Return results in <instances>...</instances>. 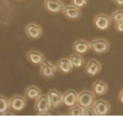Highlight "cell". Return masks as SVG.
Here are the masks:
<instances>
[{
  "label": "cell",
  "instance_id": "obj_15",
  "mask_svg": "<svg viewBox=\"0 0 123 116\" xmlns=\"http://www.w3.org/2000/svg\"><path fill=\"white\" fill-rule=\"evenodd\" d=\"M55 67L57 70L65 75L71 73L73 69L69 58H62L59 59L55 64Z\"/></svg>",
  "mask_w": 123,
  "mask_h": 116
},
{
  "label": "cell",
  "instance_id": "obj_8",
  "mask_svg": "<svg viewBox=\"0 0 123 116\" xmlns=\"http://www.w3.org/2000/svg\"><path fill=\"white\" fill-rule=\"evenodd\" d=\"M64 6V3L62 0H44L43 2L45 10L51 15L62 13Z\"/></svg>",
  "mask_w": 123,
  "mask_h": 116
},
{
  "label": "cell",
  "instance_id": "obj_6",
  "mask_svg": "<svg viewBox=\"0 0 123 116\" xmlns=\"http://www.w3.org/2000/svg\"><path fill=\"white\" fill-rule=\"evenodd\" d=\"M10 110L14 112H21L25 108L27 99L25 96L19 94H15L9 99Z\"/></svg>",
  "mask_w": 123,
  "mask_h": 116
},
{
  "label": "cell",
  "instance_id": "obj_9",
  "mask_svg": "<svg viewBox=\"0 0 123 116\" xmlns=\"http://www.w3.org/2000/svg\"><path fill=\"white\" fill-rule=\"evenodd\" d=\"M102 69L101 63L97 59L92 58L86 63L85 68V72L86 75L91 77L97 76L101 72Z\"/></svg>",
  "mask_w": 123,
  "mask_h": 116
},
{
  "label": "cell",
  "instance_id": "obj_12",
  "mask_svg": "<svg viewBox=\"0 0 123 116\" xmlns=\"http://www.w3.org/2000/svg\"><path fill=\"white\" fill-rule=\"evenodd\" d=\"M93 106L97 116H106L111 111V106L109 103L104 99L96 100Z\"/></svg>",
  "mask_w": 123,
  "mask_h": 116
},
{
  "label": "cell",
  "instance_id": "obj_27",
  "mask_svg": "<svg viewBox=\"0 0 123 116\" xmlns=\"http://www.w3.org/2000/svg\"><path fill=\"white\" fill-rule=\"evenodd\" d=\"M113 3L119 7L123 6V0H112Z\"/></svg>",
  "mask_w": 123,
  "mask_h": 116
},
{
  "label": "cell",
  "instance_id": "obj_10",
  "mask_svg": "<svg viewBox=\"0 0 123 116\" xmlns=\"http://www.w3.org/2000/svg\"><path fill=\"white\" fill-rule=\"evenodd\" d=\"M62 13L67 19L70 21L79 19L82 15L81 9L71 4L65 6Z\"/></svg>",
  "mask_w": 123,
  "mask_h": 116
},
{
  "label": "cell",
  "instance_id": "obj_23",
  "mask_svg": "<svg viewBox=\"0 0 123 116\" xmlns=\"http://www.w3.org/2000/svg\"><path fill=\"white\" fill-rule=\"evenodd\" d=\"M89 3V0H71V4L81 9L85 7Z\"/></svg>",
  "mask_w": 123,
  "mask_h": 116
},
{
  "label": "cell",
  "instance_id": "obj_25",
  "mask_svg": "<svg viewBox=\"0 0 123 116\" xmlns=\"http://www.w3.org/2000/svg\"><path fill=\"white\" fill-rule=\"evenodd\" d=\"M115 29L117 33L123 34V21L115 23Z\"/></svg>",
  "mask_w": 123,
  "mask_h": 116
},
{
  "label": "cell",
  "instance_id": "obj_19",
  "mask_svg": "<svg viewBox=\"0 0 123 116\" xmlns=\"http://www.w3.org/2000/svg\"><path fill=\"white\" fill-rule=\"evenodd\" d=\"M69 59L73 68H81L85 64V58L82 55L77 54V53H74L72 54L69 57Z\"/></svg>",
  "mask_w": 123,
  "mask_h": 116
},
{
  "label": "cell",
  "instance_id": "obj_7",
  "mask_svg": "<svg viewBox=\"0 0 123 116\" xmlns=\"http://www.w3.org/2000/svg\"><path fill=\"white\" fill-rule=\"evenodd\" d=\"M26 35L31 40H37L43 35L42 27L35 22H30L24 28Z\"/></svg>",
  "mask_w": 123,
  "mask_h": 116
},
{
  "label": "cell",
  "instance_id": "obj_13",
  "mask_svg": "<svg viewBox=\"0 0 123 116\" xmlns=\"http://www.w3.org/2000/svg\"><path fill=\"white\" fill-rule=\"evenodd\" d=\"M78 93L73 89H69L62 94L63 105L71 107L77 104Z\"/></svg>",
  "mask_w": 123,
  "mask_h": 116
},
{
  "label": "cell",
  "instance_id": "obj_5",
  "mask_svg": "<svg viewBox=\"0 0 123 116\" xmlns=\"http://www.w3.org/2000/svg\"><path fill=\"white\" fill-rule=\"evenodd\" d=\"M39 66L40 75L45 79H51L54 78L57 71L55 65L49 60L45 59Z\"/></svg>",
  "mask_w": 123,
  "mask_h": 116
},
{
  "label": "cell",
  "instance_id": "obj_2",
  "mask_svg": "<svg viewBox=\"0 0 123 116\" xmlns=\"http://www.w3.org/2000/svg\"><path fill=\"white\" fill-rule=\"evenodd\" d=\"M34 108L37 115H49V111L51 110L50 103L48 96L42 94L35 100Z\"/></svg>",
  "mask_w": 123,
  "mask_h": 116
},
{
  "label": "cell",
  "instance_id": "obj_24",
  "mask_svg": "<svg viewBox=\"0 0 123 116\" xmlns=\"http://www.w3.org/2000/svg\"><path fill=\"white\" fill-rule=\"evenodd\" d=\"M83 116H97L93 105L83 108Z\"/></svg>",
  "mask_w": 123,
  "mask_h": 116
},
{
  "label": "cell",
  "instance_id": "obj_29",
  "mask_svg": "<svg viewBox=\"0 0 123 116\" xmlns=\"http://www.w3.org/2000/svg\"><path fill=\"white\" fill-rule=\"evenodd\" d=\"M16 1H25V0H15Z\"/></svg>",
  "mask_w": 123,
  "mask_h": 116
},
{
  "label": "cell",
  "instance_id": "obj_4",
  "mask_svg": "<svg viewBox=\"0 0 123 116\" xmlns=\"http://www.w3.org/2000/svg\"><path fill=\"white\" fill-rule=\"evenodd\" d=\"M112 22L109 16L105 13H99L94 17L93 25L97 29L104 31L109 29Z\"/></svg>",
  "mask_w": 123,
  "mask_h": 116
},
{
  "label": "cell",
  "instance_id": "obj_20",
  "mask_svg": "<svg viewBox=\"0 0 123 116\" xmlns=\"http://www.w3.org/2000/svg\"><path fill=\"white\" fill-rule=\"evenodd\" d=\"M9 110H10L9 99L4 96L0 94V115H3Z\"/></svg>",
  "mask_w": 123,
  "mask_h": 116
},
{
  "label": "cell",
  "instance_id": "obj_21",
  "mask_svg": "<svg viewBox=\"0 0 123 116\" xmlns=\"http://www.w3.org/2000/svg\"><path fill=\"white\" fill-rule=\"evenodd\" d=\"M83 108L80 105L76 104L73 106L69 107L68 114L69 116H83Z\"/></svg>",
  "mask_w": 123,
  "mask_h": 116
},
{
  "label": "cell",
  "instance_id": "obj_28",
  "mask_svg": "<svg viewBox=\"0 0 123 116\" xmlns=\"http://www.w3.org/2000/svg\"><path fill=\"white\" fill-rule=\"evenodd\" d=\"M14 114H14L13 112H10V110H9V111H7V112H6L5 113L3 114V116H5V115H6V116H7V115H14Z\"/></svg>",
  "mask_w": 123,
  "mask_h": 116
},
{
  "label": "cell",
  "instance_id": "obj_26",
  "mask_svg": "<svg viewBox=\"0 0 123 116\" xmlns=\"http://www.w3.org/2000/svg\"><path fill=\"white\" fill-rule=\"evenodd\" d=\"M118 100L121 104H123V88H122L119 92L118 96Z\"/></svg>",
  "mask_w": 123,
  "mask_h": 116
},
{
  "label": "cell",
  "instance_id": "obj_14",
  "mask_svg": "<svg viewBox=\"0 0 123 116\" xmlns=\"http://www.w3.org/2000/svg\"><path fill=\"white\" fill-rule=\"evenodd\" d=\"M26 58L30 63L35 66H39L45 60L43 53L37 50H30L26 54Z\"/></svg>",
  "mask_w": 123,
  "mask_h": 116
},
{
  "label": "cell",
  "instance_id": "obj_17",
  "mask_svg": "<svg viewBox=\"0 0 123 116\" xmlns=\"http://www.w3.org/2000/svg\"><path fill=\"white\" fill-rule=\"evenodd\" d=\"M92 92L95 96H102L107 94L108 92V86L105 81L97 80L92 84Z\"/></svg>",
  "mask_w": 123,
  "mask_h": 116
},
{
  "label": "cell",
  "instance_id": "obj_16",
  "mask_svg": "<svg viewBox=\"0 0 123 116\" xmlns=\"http://www.w3.org/2000/svg\"><path fill=\"white\" fill-rule=\"evenodd\" d=\"M91 49L90 42L86 40L80 39L75 41L73 44V50L75 53L85 55Z\"/></svg>",
  "mask_w": 123,
  "mask_h": 116
},
{
  "label": "cell",
  "instance_id": "obj_3",
  "mask_svg": "<svg viewBox=\"0 0 123 116\" xmlns=\"http://www.w3.org/2000/svg\"><path fill=\"white\" fill-rule=\"evenodd\" d=\"M95 97L92 91L84 90L78 93L77 104L83 108L92 106L96 100Z\"/></svg>",
  "mask_w": 123,
  "mask_h": 116
},
{
  "label": "cell",
  "instance_id": "obj_1",
  "mask_svg": "<svg viewBox=\"0 0 123 116\" xmlns=\"http://www.w3.org/2000/svg\"><path fill=\"white\" fill-rule=\"evenodd\" d=\"M91 50L95 54H106L109 51L111 48V44L109 42L104 38H95L90 42Z\"/></svg>",
  "mask_w": 123,
  "mask_h": 116
},
{
  "label": "cell",
  "instance_id": "obj_11",
  "mask_svg": "<svg viewBox=\"0 0 123 116\" xmlns=\"http://www.w3.org/2000/svg\"><path fill=\"white\" fill-rule=\"evenodd\" d=\"M62 94L59 91L55 89H52L48 92L47 96L52 110L59 108L63 105Z\"/></svg>",
  "mask_w": 123,
  "mask_h": 116
},
{
  "label": "cell",
  "instance_id": "obj_18",
  "mask_svg": "<svg viewBox=\"0 0 123 116\" xmlns=\"http://www.w3.org/2000/svg\"><path fill=\"white\" fill-rule=\"evenodd\" d=\"M42 94V90L37 86L34 85L28 86L24 92V96L28 100H36Z\"/></svg>",
  "mask_w": 123,
  "mask_h": 116
},
{
  "label": "cell",
  "instance_id": "obj_22",
  "mask_svg": "<svg viewBox=\"0 0 123 116\" xmlns=\"http://www.w3.org/2000/svg\"><path fill=\"white\" fill-rule=\"evenodd\" d=\"M111 18L115 23L123 21V10H117L113 12L111 14Z\"/></svg>",
  "mask_w": 123,
  "mask_h": 116
}]
</instances>
